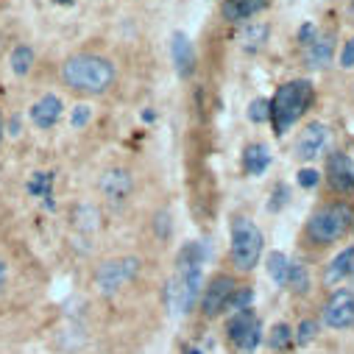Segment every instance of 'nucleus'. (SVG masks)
Masks as SVG:
<instances>
[{
    "mask_svg": "<svg viewBox=\"0 0 354 354\" xmlns=\"http://www.w3.org/2000/svg\"><path fill=\"white\" fill-rule=\"evenodd\" d=\"M3 134H6V126H3V115H0V142H3Z\"/></svg>",
    "mask_w": 354,
    "mask_h": 354,
    "instance_id": "nucleus-38",
    "label": "nucleus"
},
{
    "mask_svg": "<svg viewBox=\"0 0 354 354\" xmlns=\"http://www.w3.org/2000/svg\"><path fill=\"white\" fill-rule=\"evenodd\" d=\"M335 56V34H318L307 48H304V59L310 70H324Z\"/></svg>",
    "mask_w": 354,
    "mask_h": 354,
    "instance_id": "nucleus-15",
    "label": "nucleus"
},
{
    "mask_svg": "<svg viewBox=\"0 0 354 354\" xmlns=\"http://www.w3.org/2000/svg\"><path fill=\"white\" fill-rule=\"evenodd\" d=\"M201 290H204L201 268H176V274L165 290L167 310L173 315H190L196 310V304L201 301Z\"/></svg>",
    "mask_w": 354,
    "mask_h": 354,
    "instance_id": "nucleus-5",
    "label": "nucleus"
},
{
    "mask_svg": "<svg viewBox=\"0 0 354 354\" xmlns=\"http://www.w3.org/2000/svg\"><path fill=\"white\" fill-rule=\"evenodd\" d=\"M348 229H354V209L346 201H332V204H321L310 215L304 226V237L313 245H329L346 237Z\"/></svg>",
    "mask_w": 354,
    "mask_h": 354,
    "instance_id": "nucleus-3",
    "label": "nucleus"
},
{
    "mask_svg": "<svg viewBox=\"0 0 354 354\" xmlns=\"http://www.w3.org/2000/svg\"><path fill=\"white\" fill-rule=\"evenodd\" d=\"M351 271H354V245H346L340 254H335L329 259V265L324 268V277L321 279H324L326 288H335V285L346 282L351 277Z\"/></svg>",
    "mask_w": 354,
    "mask_h": 354,
    "instance_id": "nucleus-14",
    "label": "nucleus"
},
{
    "mask_svg": "<svg viewBox=\"0 0 354 354\" xmlns=\"http://www.w3.org/2000/svg\"><path fill=\"white\" fill-rule=\"evenodd\" d=\"M237 290V279L232 274H218L215 279H209V285L201 290V313L204 318H218L229 310L232 293Z\"/></svg>",
    "mask_w": 354,
    "mask_h": 354,
    "instance_id": "nucleus-10",
    "label": "nucleus"
},
{
    "mask_svg": "<svg viewBox=\"0 0 354 354\" xmlns=\"http://www.w3.org/2000/svg\"><path fill=\"white\" fill-rule=\"evenodd\" d=\"M34 62H37V53H34L31 45H17L9 53V67H12L15 75H28L31 67H34Z\"/></svg>",
    "mask_w": 354,
    "mask_h": 354,
    "instance_id": "nucleus-20",
    "label": "nucleus"
},
{
    "mask_svg": "<svg viewBox=\"0 0 354 354\" xmlns=\"http://www.w3.org/2000/svg\"><path fill=\"white\" fill-rule=\"evenodd\" d=\"M321 326L335 329V332L354 329V293L348 288L332 290V296L324 301V307H321Z\"/></svg>",
    "mask_w": 354,
    "mask_h": 354,
    "instance_id": "nucleus-8",
    "label": "nucleus"
},
{
    "mask_svg": "<svg viewBox=\"0 0 354 354\" xmlns=\"http://www.w3.org/2000/svg\"><path fill=\"white\" fill-rule=\"evenodd\" d=\"M296 182H299V187H304V190H315V187H318V182H321V173H318V170H313V167H301Z\"/></svg>",
    "mask_w": 354,
    "mask_h": 354,
    "instance_id": "nucleus-32",
    "label": "nucleus"
},
{
    "mask_svg": "<svg viewBox=\"0 0 354 354\" xmlns=\"http://www.w3.org/2000/svg\"><path fill=\"white\" fill-rule=\"evenodd\" d=\"M204 259H207L204 243H187L182 245L179 257H176V268H201Z\"/></svg>",
    "mask_w": 354,
    "mask_h": 354,
    "instance_id": "nucleus-22",
    "label": "nucleus"
},
{
    "mask_svg": "<svg viewBox=\"0 0 354 354\" xmlns=\"http://www.w3.org/2000/svg\"><path fill=\"white\" fill-rule=\"evenodd\" d=\"M229 232H232V265L240 274H251L259 265V259H262L265 234L245 215H234Z\"/></svg>",
    "mask_w": 354,
    "mask_h": 354,
    "instance_id": "nucleus-4",
    "label": "nucleus"
},
{
    "mask_svg": "<svg viewBox=\"0 0 354 354\" xmlns=\"http://www.w3.org/2000/svg\"><path fill=\"white\" fill-rule=\"evenodd\" d=\"M73 223H75L81 232H93V229H98V209L90 207V204L75 207V212H73Z\"/></svg>",
    "mask_w": 354,
    "mask_h": 354,
    "instance_id": "nucleus-23",
    "label": "nucleus"
},
{
    "mask_svg": "<svg viewBox=\"0 0 354 354\" xmlns=\"http://www.w3.org/2000/svg\"><path fill=\"white\" fill-rule=\"evenodd\" d=\"M285 288H290V293H296V296H304L310 290V271H307V265L301 259H290Z\"/></svg>",
    "mask_w": 354,
    "mask_h": 354,
    "instance_id": "nucleus-18",
    "label": "nucleus"
},
{
    "mask_svg": "<svg viewBox=\"0 0 354 354\" xmlns=\"http://www.w3.org/2000/svg\"><path fill=\"white\" fill-rule=\"evenodd\" d=\"M153 229H156L159 240H167V237H170V232H173V218H170L167 209H159V212H156V218H153Z\"/></svg>",
    "mask_w": 354,
    "mask_h": 354,
    "instance_id": "nucleus-30",
    "label": "nucleus"
},
{
    "mask_svg": "<svg viewBox=\"0 0 354 354\" xmlns=\"http://www.w3.org/2000/svg\"><path fill=\"white\" fill-rule=\"evenodd\" d=\"M326 142H329V126L321 123V120H310V123L301 129L299 140H296V156H299L301 162H315V159L324 153Z\"/></svg>",
    "mask_w": 354,
    "mask_h": 354,
    "instance_id": "nucleus-11",
    "label": "nucleus"
},
{
    "mask_svg": "<svg viewBox=\"0 0 354 354\" xmlns=\"http://www.w3.org/2000/svg\"><path fill=\"white\" fill-rule=\"evenodd\" d=\"M315 101V90L313 84L304 81V78H293L288 84H282L277 95L271 98V123H274V131L282 137L285 131H290L301 118L304 112L313 106Z\"/></svg>",
    "mask_w": 354,
    "mask_h": 354,
    "instance_id": "nucleus-2",
    "label": "nucleus"
},
{
    "mask_svg": "<svg viewBox=\"0 0 354 354\" xmlns=\"http://www.w3.org/2000/svg\"><path fill=\"white\" fill-rule=\"evenodd\" d=\"M9 134H12V137H17V134H20V120H17V118L9 123Z\"/></svg>",
    "mask_w": 354,
    "mask_h": 354,
    "instance_id": "nucleus-37",
    "label": "nucleus"
},
{
    "mask_svg": "<svg viewBox=\"0 0 354 354\" xmlns=\"http://www.w3.org/2000/svg\"><path fill=\"white\" fill-rule=\"evenodd\" d=\"M290 343H293V329L288 324H277L268 335V346L274 351H285V348H290Z\"/></svg>",
    "mask_w": 354,
    "mask_h": 354,
    "instance_id": "nucleus-25",
    "label": "nucleus"
},
{
    "mask_svg": "<svg viewBox=\"0 0 354 354\" xmlns=\"http://www.w3.org/2000/svg\"><path fill=\"white\" fill-rule=\"evenodd\" d=\"M248 120L251 123H268L271 120V101L268 98H254L251 104H248Z\"/></svg>",
    "mask_w": 354,
    "mask_h": 354,
    "instance_id": "nucleus-27",
    "label": "nucleus"
},
{
    "mask_svg": "<svg viewBox=\"0 0 354 354\" xmlns=\"http://www.w3.org/2000/svg\"><path fill=\"white\" fill-rule=\"evenodd\" d=\"M170 59H173V67L179 73V78H193V73L198 67V56H196L193 39L185 31L170 34Z\"/></svg>",
    "mask_w": 354,
    "mask_h": 354,
    "instance_id": "nucleus-12",
    "label": "nucleus"
},
{
    "mask_svg": "<svg viewBox=\"0 0 354 354\" xmlns=\"http://www.w3.org/2000/svg\"><path fill=\"white\" fill-rule=\"evenodd\" d=\"M265 9V0H223L221 3V17L226 23H243Z\"/></svg>",
    "mask_w": 354,
    "mask_h": 354,
    "instance_id": "nucleus-16",
    "label": "nucleus"
},
{
    "mask_svg": "<svg viewBox=\"0 0 354 354\" xmlns=\"http://www.w3.org/2000/svg\"><path fill=\"white\" fill-rule=\"evenodd\" d=\"M340 67L343 70H348V67H354V37L343 45V50H340Z\"/></svg>",
    "mask_w": 354,
    "mask_h": 354,
    "instance_id": "nucleus-34",
    "label": "nucleus"
},
{
    "mask_svg": "<svg viewBox=\"0 0 354 354\" xmlns=\"http://www.w3.org/2000/svg\"><path fill=\"white\" fill-rule=\"evenodd\" d=\"M142 268L140 257H118V259H106L101 262L95 274H93V285L101 296H118L126 285H131L137 279Z\"/></svg>",
    "mask_w": 354,
    "mask_h": 354,
    "instance_id": "nucleus-6",
    "label": "nucleus"
},
{
    "mask_svg": "<svg viewBox=\"0 0 354 354\" xmlns=\"http://www.w3.org/2000/svg\"><path fill=\"white\" fill-rule=\"evenodd\" d=\"M98 193L104 196V201H109L115 207L126 204L131 198V193H134V176H131V170L123 167V165L106 167L98 176Z\"/></svg>",
    "mask_w": 354,
    "mask_h": 354,
    "instance_id": "nucleus-9",
    "label": "nucleus"
},
{
    "mask_svg": "<svg viewBox=\"0 0 354 354\" xmlns=\"http://www.w3.org/2000/svg\"><path fill=\"white\" fill-rule=\"evenodd\" d=\"M351 293H354V271H351Z\"/></svg>",
    "mask_w": 354,
    "mask_h": 354,
    "instance_id": "nucleus-39",
    "label": "nucleus"
},
{
    "mask_svg": "<svg viewBox=\"0 0 354 354\" xmlns=\"http://www.w3.org/2000/svg\"><path fill=\"white\" fill-rule=\"evenodd\" d=\"M288 198H290L288 187H277V190H274V201L268 204V209H271V212H279L282 207H288Z\"/></svg>",
    "mask_w": 354,
    "mask_h": 354,
    "instance_id": "nucleus-33",
    "label": "nucleus"
},
{
    "mask_svg": "<svg viewBox=\"0 0 354 354\" xmlns=\"http://www.w3.org/2000/svg\"><path fill=\"white\" fill-rule=\"evenodd\" d=\"M268 165H271V151H268V145H262V142L245 145V151H243V170H245L248 176H262L265 170H268Z\"/></svg>",
    "mask_w": 354,
    "mask_h": 354,
    "instance_id": "nucleus-17",
    "label": "nucleus"
},
{
    "mask_svg": "<svg viewBox=\"0 0 354 354\" xmlns=\"http://www.w3.org/2000/svg\"><path fill=\"white\" fill-rule=\"evenodd\" d=\"M265 39H268V26H265V23H259V26H248V28L243 31V37H240V42H243L245 50H257V48H262Z\"/></svg>",
    "mask_w": 354,
    "mask_h": 354,
    "instance_id": "nucleus-24",
    "label": "nucleus"
},
{
    "mask_svg": "<svg viewBox=\"0 0 354 354\" xmlns=\"http://www.w3.org/2000/svg\"><path fill=\"white\" fill-rule=\"evenodd\" d=\"M226 332H229V340H232V346H234L237 351L251 354V351L259 346V340H262L259 315H257L251 307H248V310H237V313L232 315Z\"/></svg>",
    "mask_w": 354,
    "mask_h": 354,
    "instance_id": "nucleus-7",
    "label": "nucleus"
},
{
    "mask_svg": "<svg viewBox=\"0 0 354 354\" xmlns=\"http://www.w3.org/2000/svg\"><path fill=\"white\" fill-rule=\"evenodd\" d=\"M187 354H201V351H198V348H193V351H187Z\"/></svg>",
    "mask_w": 354,
    "mask_h": 354,
    "instance_id": "nucleus-40",
    "label": "nucleus"
},
{
    "mask_svg": "<svg viewBox=\"0 0 354 354\" xmlns=\"http://www.w3.org/2000/svg\"><path fill=\"white\" fill-rule=\"evenodd\" d=\"M118 70L101 53H73L62 64V81L78 95H104L112 90Z\"/></svg>",
    "mask_w": 354,
    "mask_h": 354,
    "instance_id": "nucleus-1",
    "label": "nucleus"
},
{
    "mask_svg": "<svg viewBox=\"0 0 354 354\" xmlns=\"http://www.w3.org/2000/svg\"><path fill=\"white\" fill-rule=\"evenodd\" d=\"M62 112H64L62 98L53 95V93H48V95H42V98L28 109V118H31V123H34L37 129L48 131V129H53V126L62 120Z\"/></svg>",
    "mask_w": 354,
    "mask_h": 354,
    "instance_id": "nucleus-13",
    "label": "nucleus"
},
{
    "mask_svg": "<svg viewBox=\"0 0 354 354\" xmlns=\"http://www.w3.org/2000/svg\"><path fill=\"white\" fill-rule=\"evenodd\" d=\"M315 37H318V31H315V26H313V23H304V26L299 28V42H301L304 48H307V45H310Z\"/></svg>",
    "mask_w": 354,
    "mask_h": 354,
    "instance_id": "nucleus-36",
    "label": "nucleus"
},
{
    "mask_svg": "<svg viewBox=\"0 0 354 354\" xmlns=\"http://www.w3.org/2000/svg\"><path fill=\"white\" fill-rule=\"evenodd\" d=\"M28 193L34 198H45V207L53 209V201H50L53 198V173H48V170L34 173L31 182H28Z\"/></svg>",
    "mask_w": 354,
    "mask_h": 354,
    "instance_id": "nucleus-19",
    "label": "nucleus"
},
{
    "mask_svg": "<svg viewBox=\"0 0 354 354\" xmlns=\"http://www.w3.org/2000/svg\"><path fill=\"white\" fill-rule=\"evenodd\" d=\"M318 329H321V324H318V321H313V318H304V321L296 326V332H293V340H296L299 346H310V343L315 340Z\"/></svg>",
    "mask_w": 354,
    "mask_h": 354,
    "instance_id": "nucleus-28",
    "label": "nucleus"
},
{
    "mask_svg": "<svg viewBox=\"0 0 354 354\" xmlns=\"http://www.w3.org/2000/svg\"><path fill=\"white\" fill-rule=\"evenodd\" d=\"M251 301H254V290H251V288H240V285H237V290L232 293L229 310H232V313H237V310H248V307H251Z\"/></svg>",
    "mask_w": 354,
    "mask_h": 354,
    "instance_id": "nucleus-29",
    "label": "nucleus"
},
{
    "mask_svg": "<svg viewBox=\"0 0 354 354\" xmlns=\"http://www.w3.org/2000/svg\"><path fill=\"white\" fill-rule=\"evenodd\" d=\"M93 120V106H86V104H78L75 109H73V118H70V126L73 129H84L86 123Z\"/></svg>",
    "mask_w": 354,
    "mask_h": 354,
    "instance_id": "nucleus-31",
    "label": "nucleus"
},
{
    "mask_svg": "<svg viewBox=\"0 0 354 354\" xmlns=\"http://www.w3.org/2000/svg\"><path fill=\"white\" fill-rule=\"evenodd\" d=\"M348 170H354V165H351L348 153L335 151V153H329V156H326V179H332V176H340V173H348Z\"/></svg>",
    "mask_w": 354,
    "mask_h": 354,
    "instance_id": "nucleus-26",
    "label": "nucleus"
},
{
    "mask_svg": "<svg viewBox=\"0 0 354 354\" xmlns=\"http://www.w3.org/2000/svg\"><path fill=\"white\" fill-rule=\"evenodd\" d=\"M9 279H12V271H9V262L0 257V299L6 296V290H9Z\"/></svg>",
    "mask_w": 354,
    "mask_h": 354,
    "instance_id": "nucleus-35",
    "label": "nucleus"
},
{
    "mask_svg": "<svg viewBox=\"0 0 354 354\" xmlns=\"http://www.w3.org/2000/svg\"><path fill=\"white\" fill-rule=\"evenodd\" d=\"M288 265H290V257L288 254H282V251H271L268 254L265 271H268V277L274 279L277 288H285V282H288Z\"/></svg>",
    "mask_w": 354,
    "mask_h": 354,
    "instance_id": "nucleus-21",
    "label": "nucleus"
}]
</instances>
